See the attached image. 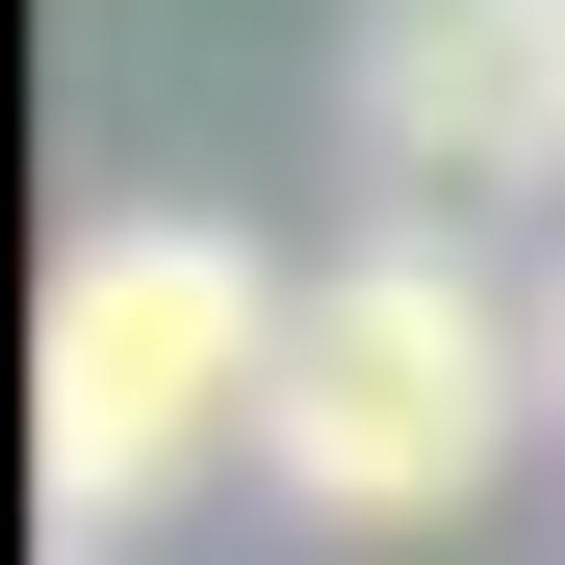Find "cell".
<instances>
[{
	"instance_id": "1",
	"label": "cell",
	"mask_w": 565,
	"mask_h": 565,
	"mask_svg": "<svg viewBox=\"0 0 565 565\" xmlns=\"http://www.w3.org/2000/svg\"><path fill=\"white\" fill-rule=\"evenodd\" d=\"M514 437H540V309H514L462 232H360V257H309L282 386H257V489H282V514L437 540V514H489Z\"/></svg>"
},
{
	"instance_id": "3",
	"label": "cell",
	"mask_w": 565,
	"mask_h": 565,
	"mask_svg": "<svg viewBox=\"0 0 565 565\" xmlns=\"http://www.w3.org/2000/svg\"><path fill=\"white\" fill-rule=\"evenodd\" d=\"M334 104L386 180H565V0H360Z\"/></svg>"
},
{
	"instance_id": "2",
	"label": "cell",
	"mask_w": 565,
	"mask_h": 565,
	"mask_svg": "<svg viewBox=\"0 0 565 565\" xmlns=\"http://www.w3.org/2000/svg\"><path fill=\"white\" fill-rule=\"evenodd\" d=\"M282 309H309V282H257V232L104 206V232L52 257V334H26V462H52V514H154L180 462H232L257 386H282Z\"/></svg>"
},
{
	"instance_id": "4",
	"label": "cell",
	"mask_w": 565,
	"mask_h": 565,
	"mask_svg": "<svg viewBox=\"0 0 565 565\" xmlns=\"http://www.w3.org/2000/svg\"><path fill=\"white\" fill-rule=\"evenodd\" d=\"M540 412H565V282H540Z\"/></svg>"
}]
</instances>
